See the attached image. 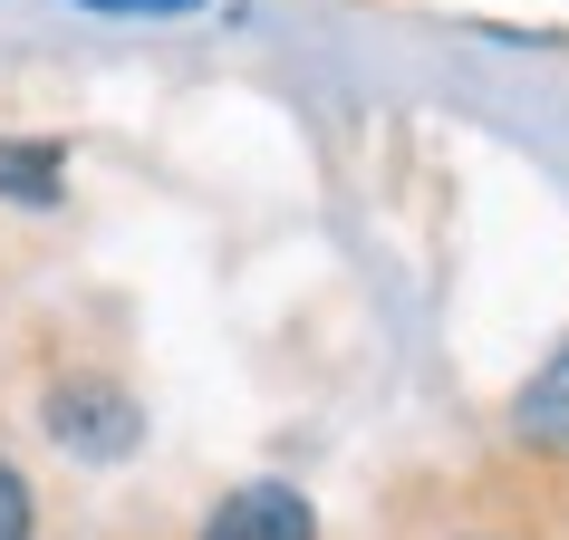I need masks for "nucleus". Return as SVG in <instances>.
Returning <instances> with one entry per match:
<instances>
[{"label": "nucleus", "mask_w": 569, "mask_h": 540, "mask_svg": "<svg viewBox=\"0 0 569 540\" xmlns=\"http://www.w3.org/2000/svg\"><path fill=\"white\" fill-rule=\"evenodd\" d=\"M30 531H39V521H30V482L0 463V540H30Z\"/></svg>", "instance_id": "39448f33"}, {"label": "nucleus", "mask_w": 569, "mask_h": 540, "mask_svg": "<svg viewBox=\"0 0 569 540\" xmlns=\"http://www.w3.org/2000/svg\"><path fill=\"white\" fill-rule=\"evenodd\" d=\"M203 540H319V511L290 482H241L232 502L203 521Z\"/></svg>", "instance_id": "f03ea898"}, {"label": "nucleus", "mask_w": 569, "mask_h": 540, "mask_svg": "<svg viewBox=\"0 0 569 540\" xmlns=\"http://www.w3.org/2000/svg\"><path fill=\"white\" fill-rule=\"evenodd\" d=\"M511 424H521V444H569V348H560L550 367H540L531 387H521Z\"/></svg>", "instance_id": "20e7f679"}, {"label": "nucleus", "mask_w": 569, "mask_h": 540, "mask_svg": "<svg viewBox=\"0 0 569 540\" xmlns=\"http://www.w3.org/2000/svg\"><path fill=\"white\" fill-rule=\"evenodd\" d=\"M78 10H126V20H183V10H203V0H78Z\"/></svg>", "instance_id": "423d86ee"}, {"label": "nucleus", "mask_w": 569, "mask_h": 540, "mask_svg": "<svg viewBox=\"0 0 569 540\" xmlns=\"http://www.w3.org/2000/svg\"><path fill=\"white\" fill-rule=\"evenodd\" d=\"M68 154L39 146V136H0V203H59Z\"/></svg>", "instance_id": "7ed1b4c3"}, {"label": "nucleus", "mask_w": 569, "mask_h": 540, "mask_svg": "<svg viewBox=\"0 0 569 540\" xmlns=\"http://www.w3.org/2000/svg\"><path fill=\"white\" fill-rule=\"evenodd\" d=\"M39 416H49V434H59L78 463H117V453H136V434H146V416H136V396H126L117 377H59Z\"/></svg>", "instance_id": "f257e3e1"}]
</instances>
